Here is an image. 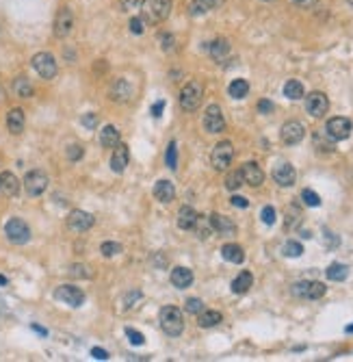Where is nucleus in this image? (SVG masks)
Instances as JSON below:
<instances>
[{
	"instance_id": "obj_56",
	"label": "nucleus",
	"mask_w": 353,
	"mask_h": 362,
	"mask_svg": "<svg viewBox=\"0 0 353 362\" xmlns=\"http://www.w3.org/2000/svg\"><path fill=\"white\" fill-rule=\"evenodd\" d=\"M33 330H35V332H39L42 336H46V334H48V330H46V327H42V325H33Z\"/></svg>"
},
{
	"instance_id": "obj_44",
	"label": "nucleus",
	"mask_w": 353,
	"mask_h": 362,
	"mask_svg": "<svg viewBox=\"0 0 353 362\" xmlns=\"http://www.w3.org/2000/svg\"><path fill=\"white\" fill-rule=\"evenodd\" d=\"M69 276H74V278H89L91 271H89L87 265H72V267H69Z\"/></svg>"
},
{
	"instance_id": "obj_37",
	"label": "nucleus",
	"mask_w": 353,
	"mask_h": 362,
	"mask_svg": "<svg viewBox=\"0 0 353 362\" xmlns=\"http://www.w3.org/2000/svg\"><path fill=\"white\" fill-rule=\"evenodd\" d=\"M100 252L104 258H113V256H117L119 252H122V245L115 243V241H107V243L100 245Z\"/></svg>"
},
{
	"instance_id": "obj_16",
	"label": "nucleus",
	"mask_w": 353,
	"mask_h": 362,
	"mask_svg": "<svg viewBox=\"0 0 353 362\" xmlns=\"http://www.w3.org/2000/svg\"><path fill=\"white\" fill-rule=\"evenodd\" d=\"M132 95H134V87L126 78H117L109 89V98L113 102H128L132 100Z\"/></svg>"
},
{
	"instance_id": "obj_4",
	"label": "nucleus",
	"mask_w": 353,
	"mask_h": 362,
	"mask_svg": "<svg viewBox=\"0 0 353 362\" xmlns=\"http://www.w3.org/2000/svg\"><path fill=\"white\" fill-rule=\"evenodd\" d=\"M232 160H234V146H232L230 141H219L213 148V154H210L213 167L217 172H226L232 165Z\"/></svg>"
},
{
	"instance_id": "obj_6",
	"label": "nucleus",
	"mask_w": 353,
	"mask_h": 362,
	"mask_svg": "<svg viewBox=\"0 0 353 362\" xmlns=\"http://www.w3.org/2000/svg\"><path fill=\"white\" fill-rule=\"evenodd\" d=\"M30 63H33V70L44 80H52L54 76H57V72H59L57 61H54V57H52L50 52H37Z\"/></svg>"
},
{
	"instance_id": "obj_17",
	"label": "nucleus",
	"mask_w": 353,
	"mask_h": 362,
	"mask_svg": "<svg viewBox=\"0 0 353 362\" xmlns=\"http://www.w3.org/2000/svg\"><path fill=\"white\" fill-rule=\"evenodd\" d=\"M208 221H210V228L215 232H219V235H223V237H234L236 235V223L232 221L230 217H226V215L213 213Z\"/></svg>"
},
{
	"instance_id": "obj_54",
	"label": "nucleus",
	"mask_w": 353,
	"mask_h": 362,
	"mask_svg": "<svg viewBox=\"0 0 353 362\" xmlns=\"http://www.w3.org/2000/svg\"><path fill=\"white\" fill-rule=\"evenodd\" d=\"M163 109H165V102H163V100H158V102L154 104V109H152V115H154V117H160Z\"/></svg>"
},
{
	"instance_id": "obj_34",
	"label": "nucleus",
	"mask_w": 353,
	"mask_h": 362,
	"mask_svg": "<svg viewBox=\"0 0 353 362\" xmlns=\"http://www.w3.org/2000/svg\"><path fill=\"white\" fill-rule=\"evenodd\" d=\"M13 93L18 95V98H30V95H33V85H30V80L26 76H18L13 80Z\"/></svg>"
},
{
	"instance_id": "obj_29",
	"label": "nucleus",
	"mask_w": 353,
	"mask_h": 362,
	"mask_svg": "<svg viewBox=\"0 0 353 362\" xmlns=\"http://www.w3.org/2000/svg\"><path fill=\"white\" fill-rule=\"evenodd\" d=\"M7 128L13 135H20L24 130V111L22 109H11L7 113Z\"/></svg>"
},
{
	"instance_id": "obj_20",
	"label": "nucleus",
	"mask_w": 353,
	"mask_h": 362,
	"mask_svg": "<svg viewBox=\"0 0 353 362\" xmlns=\"http://www.w3.org/2000/svg\"><path fill=\"white\" fill-rule=\"evenodd\" d=\"M240 174H243V180L250 184V187H260V184L264 182V172L260 170L258 163H254V160H250V163H245L243 167H240Z\"/></svg>"
},
{
	"instance_id": "obj_48",
	"label": "nucleus",
	"mask_w": 353,
	"mask_h": 362,
	"mask_svg": "<svg viewBox=\"0 0 353 362\" xmlns=\"http://www.w3.org/2000/svg\"><path fill=\"white\" fill-rule=\"evenodd\" d=\"M80 124H83L85 128H89V130H93V128L98 126V113H85L83 117H80Z\"/></svg>"
},
{
	"instance_id": "obj_51",
	"label": "nucleus",
	"mask_w": 353,
	"mask_h": 362,
	"mask_svg": "<svg viewBox=\"0 0 353 362\" xmlns=\"http://www.w3.org/2000/svg\"><path fill=\"white\" fill-rule=\"evenodd\" d=\"M230 202H232V206H236V208H247L250 206V200L243 198V195H232Z\"/></svg>"
},
{
	"instance_id": "obj_32",
	"label": "nucleus",
	"mask_w": 353,
	"mask_h": 362,
	"mask_svg": "<svg viewBox=\"0 0 353 362\" xmlns=\"http://www.w3.org/2000/svg\"><path fill=\"white\" fill-rule=\"evenodd\" d=\"M221 321H223V317L219 310H202L197 323H199V327H215V325H219Z\"/></svg>"
},
{
	"instance_id": "obj_52",
	"label": "nucleus",
	"mask_w": 353,
	"mask_h": 362,
	"mask_svg": "<svg viewBox=\"0 0 353 362\" xmlns=\"http://www.w3.org/2000/svg\"><path fill=\"white\" fill-rule=\"evenodd\" d=\"M258 111H260L262 115H269L271 111H273V102H271V100H260L258 102Z\"/></svg>"
},
{
	"instance_id": "obj_55",
	"label": "nucleus",
	"mask_w": 353,
	"mask_h": 362,
	"mask_svg": "<svg viewBox=\"0 0 353 362\" xmlns=\"http://www.w3.org/2000/svg\"><path fill=\"white\" fill-rule=\"evenodd\" d=\"M293 3L297 5V7H301V9H308V7H312L316 3V0H293Z\"/></svg>"
},
{
	"instance_id": "obj_50",
	"label": "nucleus",
	"mask_w": 353,
	"mask_h": 362,
	"mask_svg": "<svg viewBox=\"0 0 353 362\" xmlns=\"http://www.w3.org/2000/svg\"><path fill=\"white\" fill-rule=\"evenodd\" d=\"M139 0H119V11H132L137 9Z\"/></svg>"
},
{
	"instance_id": "obj_46",
	"label": "nucleus",
	"mask_w": 353,
	"mask_h": 362,
	"mask_svg": "<svg viewBox=\"0 0 353 362\" xmlns=\"http://www.w3.org/2000/svg\"><path fill=\"white\" fill-rule=\"evenodd\" d=\"M126 336H128V341H130L132 345H137V347H141L143 343H146V339H143V334L137 332V330H132V327H126Z\"/></svg>"
},
{
	"instance_id": "obj_36",
	"label": "nucleus",
	"mask_w": 353,
	"mask_h": 362,
	"mask_svg": "<svg viewBox=\"0 0 353 362\" xmlns=\"http://www.w3.org/2000/svg\"><path fill=\"white\" fill-rule=\"evenodd\" d=\"M243 174H240V170L238 172H230L228 176H226V189H230V191H238L240 187H243Z\"/></svg>"
},
{
	"instance_id": "obj_59",
	"label": "nucleus",
	"mask_w": 353,
	"mask_h": 362,
	"mask_svg": "<svg viewBox=\"0 0 353 362\" xmlns=\"http://www.w3.org/2000/svg\"><path fill=\"white\" fill-rule=\"evenodd\" d=\"M262 3H273V0H262Z\"/></svg>"
},
{
	"instance_id": "obj_60",
	"label": "nucleus",
	"mask_w": 353,
	"mask_h": 362,
	"mask_svg": "<svg viewBox=\"0 0 353 362\" xmlns=\"http://www.w3.org/2000/svg\"><path fill=\"white\" fill-rule=\"evenodd\" d=\"M347 3H351V5H353V0H347Z\"/></svg>"
},
{
	"instance_id": "obj_15",
	"label": "nucleus",
	"mask_w": 353,
	"mask_h": 362,
	"mask_svg": "<svg viewBox=\"0 0 353 362\" xmlns=\"http://www.w3.org/2000/svg\"><path fill=\"white\" fill-rule=\"evenodd\" d=\"M95 223V217L87 211H72L67 215V228L72 232H87L91 230Z\"/></svg>"
},
{
	"instance_id": "obj_45",
	"label": "nucleus",
	"mask_w": 353,
	"mask_h": 362,
	"mask_svg": "<svg viewBox=\"0 0 353 362\" xmlns=\"http://www.w3.org/2000/svg\"><path fill=\"white\" fill-rule=\"evenodd\" d=\"M260 219L267 223V226H273L275 223V208L273 206H264L262 213H260Z\"/></svg>"
},
{
	"instance_id": "obj_21",
	"label": "nucleus",
	"mask_w": 353,
	"mask_h": 362,
	"mask_svg": "<svg viewBox=\"0 0 353 362\" xmlns=\"http://www.w3.org/2000/svg\"><path fill=\"white\" fill-rule=\"evenodd\" d=\"M154 198L160 204H169L175 198V187L171 180H156L154 184Z\"/></svg>"
},
{
	"instance_id": "obj_12",
	"label": "nucleus",
	"mask_w": 353,
	"mask_h": 362,
	"mask_svg": "<svg viewBox=\"0 0 353 362\" xmlns=\"http://www.w3.org/2000/svg\"><path fill=\"white\" fill-rule=\"evenodd\" d=\"M54 37L59 39H65L72 30H74V13H72L67 7H61L57 18H54Z\"/></svg>"
},
{
	"instance_id": "obj_22",
	"label": "nucleus",
	"mask_w": 353,
	"mask_h": 362,
	"mask_svg": "<svg viewBox=\"0 0 353 362\" xmlns=\"http://www.w3.org/2000/svg\"><path fill=\"white\" fill-rule=\"evenodd\" d=\"M0 191L5 193L7 198H15L20 193V180L18 176L11 172H3L0 174Z\"/></svg>"
},
{
	"instance_id": "obj_28",
	"label": "nucleus",
	"mask_w": 353,
	"mask_h": 362,
	"mask_svg": "<svg viewBox=\"0 0 353 362\" xmlns=\"http://www.w3.org/2000/svg\"><path fill=\"white\" fill-rule=\"evenodd\" d=\"M252 284H254V276H252V273L250 271H240L238 276L232 280V293L243 295V293L250 291Z\"/></svg>"
},
{
	"instance_id": "obj_24",
	"label": "nucleus",
	"mask_w": 353,
	"mask_h": 362,
	"mask_svg": "<svg viewBox=\"0 0 353 362\" xmlns=\"http://www.w3.org/2000/svg\"><path fill=\"white\" fill-rule=\"evenodd\" d=\"M171 284L175 288H189L193 284V271L189 267H175L171 271Z\"/></svg>"
},
{
	"instance_id": "obj_25",
	"label": "nucleus",
	"mask_w": 353,
	"mask_h": 362,
	"mask_svg": "<svg viewBox=\"0 0 353 362\" xmlns=\"http://www.w3.org/2000/svg\"><path fill=\"white\" fill-rule=\"evenodd\" d=\"M219 5H221V0H191L189 13L193 15V18H199V15H206L208 11L217 9Z\"/></svg>"
},
{
	"instance_id": "obj_47",
	"label": "nucleus",
	"mask_w": 353,
	"mask_h": 362,
	"mask_svg": "<svg viewBox=\"0 0 353 362\" xmlns=\"http://www.w3.org/2000/svg\"><path fill=\"white\" fill-rule=\"evenodd\" d=\"M83 154H85V150H83V146H78V143H74V146L67 148V158L72 160V163L80 160V158H83Z\"/></svg>"
},
{
	"instance_id": "obj_30",
	"label": "nucleus",
	"mask_w": 353,
	"mask_h": 362,
	"mask_svg": "<svg viewBox=\"0 0 353 362\" xmlns=\"http://www.w3.org/2000/svg\"><path fill=\"white\" fill-rule=\"evenodd\" d=\"M221 256L226 258L228 262H234V265H240L245 260V252H243V247L236 245V243H228V245H223L221 247Z\"/></svg>"
},
{
	"instance_id": "obj_1",
	"label": "nucleus",
	"mask_w": 353,
	"mask_h": 362,
	"mask_svg": "<svg viewBox=\"0 0 353 362\" xmlns=\"http://www.w3.org/2000/svg\"><path fill=\"white\" fill-rule=\"evenodd\" d=\"M139 9L146 24H160L171 15L173 0H143Z\"/></svg>"
},
{
	"instance_id": "obj_19",
	"label": "nucleus",
	"mask_w": 353,
	"mask_h": 362,
	"mask_svg": "<svg viewBox=\"0 0 353 362\" xmlns=\"http://www.w3.org/2000/svg\"><path fill=\"white\" fill-rule=\"evenodd\" d=\"M273 180L279 184V187H293L297 180V172L291 163H279L273 170Z\"/></svg>"
},
{
	"instance_id": "obj_5",
	"label": "nucleus",
	"mask_w": 353,
	"mask_h": 362,
	"mask_svg": "<svg viewBox=\"0 0 353 362\" xmlns=\"http://www.w3.org/2000/svg\"><path fill=\"white\" fill-rule=\"evenodd\" d=\"M5 235L13 245H24L30 241V228L26 226V221L18 219V217H11V219L5 223Z\"/></svg>"
},
{
	"instance_id": "obj_8",
	"label": "nucleus",
	"mask_w": 353,
	"mask_h": 362,
	"mask_svg": "<svg viewBox=\"0 0 353 362\" xmlns=\"http://www.w3.org/2000/svg\"><path fill=\"white\" fill-rule=\"evenodd\" d=\"M48 189V176L42 170H30L24 176V191L28 193L30 198H37Z\"/></svg>"
},
{
	"instance_id": "obj_31",
	"label": "nucleus",
	"mask_w": 353,
	"mask_h": 362,
	"mask_svg": "<svg viewBox=\"0 0 353 362\" xmlns=\"http://www.w3.org/2000/svg\"><path fill=\"white\" fill-rule=\"evenodd\" d=\"M325 276L332 280V282H342V280H347L349 276V267L342 262H332L330 267L325 269Z\"/></svg>"
},
{
	"instance_id": "obj_11",
	"label": "nucleus",
	"mask_w": 353,
	"mask_h": 362,
	"mask_svg": "<svg viewBox=\"0 0 353 362\" xmlns=\"http://www.w3.org/2000/svg\"><path fill=\"white\" fill-rule=\"evenodd\" d=\"M204 128H206V133H210V135H219V133H223V128H226V117H223L221 109L217 107V104H210V107L206 109Z\"/></svg>"
},
{
	"instance_id": "obj_49",
	"label": "nucleus",
	"mask_w": 353,
	"mask_h": 362,
	"mask_svg": "<svg viewBox=\"0 0 353 362\" xmlns=\"http://www.w3.org/2000/svg\"><path fill=\"white\" fill-rule=\"evenodd\" d=\"M130 33H134V35H141L143 30H146V22H143V18H132L130 20Z\"/></svg>"
},
{
	"instance_id": "obj_43",
	"label": "nucleus",
	"mask_w": 353,
	"mask_h": 362,
	"mask_svg": "<svg viewBox=\"0 0 353 362\" xmlns=\"http://www.w3.org/2000/svg\"><path fill=\"white\" fill-rule=\"evenodd\" d=\"M160 48H163L165 52H173L175 50V37L171 33H163L160 35Z\"/></svg>"
},
{
	"instance_id": "obj_53",
	"label": "nucleus",
	"mask_w": 353,
	"mask_h": 362,
	"mask_svg": "<svg viewBox=\"0 0 353 362\" xmlns=\"http://www.w3.org/2000/svg\"><path fill=\"white\" fill-rule=\"evenodd\" d=\"M91 356H93L95 360H109V353L104 351V349H100V347H93V349H91Z\"/></svg>"
},
{
	"instance_id": "obj_10",
	"label": "nucleus",
	"mask_w": 353,
	"mask_h": 362,
	"mask_svg": "<svg viewBox=\"0 0 353 362\" xmlns=\"http://www.w3.org/2000/svg\"><path fill=\"white\" fill-rule=\"evenodd\" d=\"M54 297L59 302L72 306V308H78V306L85 304V293L80 291L78 286H72V284H61L57 291H54Z\"/></svg>"
},
{
	"instance_id": "obj_7",
	"label": "nucleus",
	"mask_w": 353,
	"mask_h": 362,
	"mask_svg": "<svg viewBox=\"0 0 353 362\" xmlns=\"http://www.w3.org/2000/svg\"><path fill=\"white\" fill-rule=\"evenodd\" d=\"M351 130H353V124L349 117H332L325 124V135L332 141H344L351 135Z\"/></svg>"
},
{
	"instance_id": "obj_58",
	"label": "nucleus",
	"mask_w": 353,
	"mask_h": 362,
	"mask_svg": "<svg viewBox=\"0 0 353 362\" xmlns=\"http://www.w3.org/2000/svg\"><path fill=\"white\" fill-rule=\"evenodd\" d=\"M347 334H353V323H351V325H347Z\"/></svg>"
},
{
	"instance_id": "obj_13",
	"label": "nucleus",
	"mask_w": 353,
	"mask_h": 362,
	"mask_svg": "<svg viewBox=\"0 0 353 362\" xmlns=\"http://www.w3.org/2000/svg\"><path fill=\"white\" fill-rule=\"evenodd\" d=\"M279 137H282V141L286 143V146H297V143H301L303 137H306V128H303L301 122L291 119V122H286V124L282 126Z\"/></svg>"
},
{
	"instance_id": "obj_26",
	"label": "nucleus",
	"mask_w": 353,
	"mask_h": 362,
	"mask_svg": "<svg viewBox=\"0 0 353 362\" xmlns=\"http://www.w3.org/2000/svg\"><path fill=\"white\" fill-rule=\"evenodd\" d=\"M117 143H119V130H117L113 124H107V126H104L102 130H100V146L113 150Z\"/></svg>"
},
{
	"instance_id": "obj_9",
	"label": "nucleus",
	"mask_w": 353,
	"mask_h": 362,
	"mask_svg": "<svg viewBox=\"0 0 353 362\" xmlns=\"http://www.w3.org/2000/svg\"><path fill=\"white\" fill-rule=\"evenodd\" d=\"M327 293V286L323 282H312V280H306V282H297L293 284V295L303 297V300H321Z\"/></svg>"
},
{
	"instance_id": "obj_27",
	"label": "nucleus",
	"mask_w": 353,
	"mask_h": 362,
	"mask_svg": "<svg viewBox=\"0 0 353 362\" xmlns=\"http://www.w3.org/2000/svg\"><path fill=\"white\" fill-rule=\"evenodd\" d=\"M208 52H210V57L215 61H223L230 54V42L228 39H223V37L215 39V42L208 44Z\"/></svg>"
},
{
	"instance_id": "obj_41",
	"label": "nucleus",
	"mask_w": 353,
	"mask_h": 362,
	"mask_svg": "<svg viewBox=\"0 0 353 362\" xmlns=\"http://www.w3.org/2000/svg\"><path fill=\"white\" fill-rule=\"evenodd\" d=\"M301 200L306 202V206H312V208L321 206V198H319V193H314L312 189H303V191H301Z\"/></svg>"
},
{
	"instance_id": "obj_42",
	"label": "nucleus",
	"mask_w": 353,
	"mask_h": 362,
	"mask_svg": "<svg viewBox=\"0 0 353 362\" xmlns=\"http://www.w3.org/2000/svg\"><path fill=\"white\" fill-rule=\"evenodd\" d=\"M184 308H187V312H191V315H199V312L204 310V302L197 300V297H191V300H187V304H184Z\"/></svg>"
},
{
	"instance_id": "obj_35",
	"label": "nucleus",
	"mask_w": 353,
	"mask_h": 362,
	"mask_svg": "<svg viewBox=\"0 0 353 362\" xmlns=\"http://www.w3.org/2000/svg\"><path fill=\"white\" fill-rule=\"evenodd\" d=\"M284 95L288 100H301L303 98V85L299 80H288L284 85Z\"/></svg>"
},
{
	"instance_id": "obj_23",
	"label": "nucleus",
	"mask_w": 353,
	"mask_h": 362,
	"mask_svg": "<svg viewBox=\"0 0 353 362\" xmlns=\"http://www.w3.org/2000/svg\"><path fill=\"white\" fill-rule=\"evenodd\" d=\"M197 219H199V215H197L195 208L182 206L180 213H178V228H180V230H195Z\"/></svg>"
},
{
	"instance_id": "obj_18",
	"label": "nucleus",
	"mask_w": 353,
	"mask_h": 362,
	"mask_svg": "<svg viewBox=\"0 0 353 362\" xmlns=\"http://www.w3.org/2000/svg\"><path fill=\"white\" fill-rule=\"evenodd\" d=\"M128 163H130V152H128L124 143H117L113 148V156H111V170L115 174H124Z\"/></svg>"
},
{
	"instance_id": "obj_40",
	"label": "nucleus",
	"mask_w": 353,
	"mask_h": 362,
	"mask_svg": "<svg viewBox=\"0 0 353 362\" xmlns=\"http://www.w3.org/2000/svg\"><path fill=\"white\" fill-rule=\"evenodd\" d=\"M165 160H167V167H169V170H175V167H178V148H175V141H171L169 148H167Z\"/></svg>"
},
{
	"instance_id": "obj_33",
	"label": "nucleus",
	"mask_w": 353,
	"mask_h": 362,
	"mask_svg": "<svg viewBox=\"0 0 353 362\" xmlns=\"http://www.w3.org/2000/svg\"><path fill=\"white\" fill-rule=\"evenodd\" d=\"M228 93H230L234 100H243L245 95L250 93V83H247L245 78H236V80H232L230 87H228Z\"/></svg>"
},
{
	"instance_id": "obj_2",
	"label": "nucleus",
	"mask_w": 353,
	"mask_h": 362,
	"mask_svg": "<svg viewBox=\"0 0 353 362\" xmlns=\"http://www.w3.org/2000/svg\"><path fill=\"white\" fill-rule=\"evenodd\" d=\"M158 321H160V327H163V332L167 336H180L184 332L182 310L175 308V306H165V308H160Z\"/></svg>"
},
{
	"instance_id": "obj_3",
	"label": "nucleus",
	"mask_w": 353,
	"mask_h": 362,
	"mask_svg": "<svg viewBox=\"0 0 353 362\" xmlns=\"http://www.w3.org/2000/svg\"><path fill=\"white\" fill-rule=\"evenodd\" d=\"M202 100H204V87H202V83H197V80H189V83L182 87V91H180V107L191 113V111H197L199 109Z\"/></svg>"
},
{
	"instance_id": "obj_14",
	"label": "nucleus",
	"mask_w": 353,
	"mask_h": 362,
	"mask_svg": "<svg viewBox=\"0 0 353 362\" xmlns=\"http://www.w3.org/2000/svg\"><path fill=\"white\" fill-rule=\"evenodd\" d=\"M330 109V100L323 91H312L306 95V111L312 117H323Z\"/></svg>"
},
{
	"instance_id": "obj_57",
	"label": "nucleus",
	"mask_w": 353,
	"mask_h": 362,
	"mask_svg": "<svg viewBox=\"0 0 353 362\" xmlns=\"http://www.w3.org/2000/svg\"><path fill=\"white\" fill-rule=\"evenodd\" d=\"M0 286H7V278L5 276H0Z\"/></svg>"
},
{
	"instance_id": "obj_38",
	"label": "nucleus",
	"mask_w": 353,
	"mask_h": 362,
	"mask_svg": "<svg viewBox=\"0 0 353 362\" xmlns=\"http://www.w3.org/2000/svg\"><path fill=\"white\" fill-rule=\"evenodd\" d=\"M299 221H301V211H299V206H295V204H293V206L286 211V228L291 230V228L297 226Z\"/></svg>"
},
{
	"instance_id": "obj_39",
	"label": "nucleus",
	"mask_w": 353,
	"mask_h": 362,
	"mask_svg": "<svg viewBox=\"0 0 353 362\" xmlns=\"http://www.w3.org/2000/svg\"><path fill=\"white\" fill-rule=\"evenodd\" d=\"M301 254H303L301 243H297V241H286V245H284V256H288V258H299Z\"/></svg>"
}]
</instances>
